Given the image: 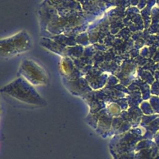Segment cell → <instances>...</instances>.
<instances>
[{
  "mask_svg": "<svg viewBox=\"0 0 159 159\" xmlns=\"http://www.w3.org/2000/svg\"><path fill=\"white\" fill-rule=\"evenodd\" d=\"M4 93L19 101L32 105H43V101L31 88L22 82L16 81L4 88Z\"/></svg>",
  "mask_w": 159,
  "mask_h": 159,
  "instance_id": "1",
  "label": "cell"
},
{
  "mask_svg": "<svg viewBox=\"0 0 159 159\" xmlns=\"http://www.w3.org/2000/svg\"><path fill=\"white\" fill-rule=\"evenodd\" d=\"M22 73L30 83L37 84L45 81V77L43 71L34 63H24L22 67Z\"/></svg>",
  "mask_w": 159,
  "mask_h": 159,
  "instance_id": "3",
  "label": "cell"
},
{
  "mask_svg": "<svg viewBox=\"0 0 159 159\" xmlns=\"http://www.w3.org/2000/svg\"><path fill=\"white\" fill-rule=\"evenodd\" d=\"M30 45V40L26 34L22 32L1 41V55L11 56L25 51Z\"/></svg>",
  "mask_w": 159,
  "mask_h": 159,
  "instance_id": "2",
  "label": "cell"
}]
</instances>
